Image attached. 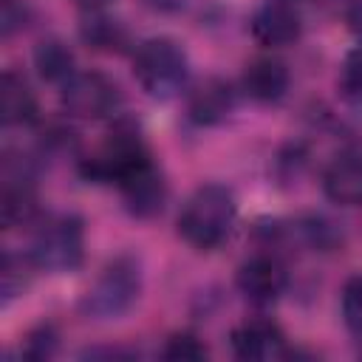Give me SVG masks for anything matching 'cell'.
Wrapping results in <instances>:
<instances>
[{
    "label": "cell",
    "instance_id": "1",
    "mask_svg": "<svg viewBox=\"0 0 362 362\" xmlns=\"http://www.w3.org/2000/svg\"><path fill=\"white\" fill-rule=\"evenodd\" d=\"M235 218H238V204L232 189H226L223 184H204L184 201L175 229L189 249L215 252L232 235Z\"/></svg>",
    "mask_w": 362,
    "mask_h": 362
},
{
    "label": "cell",
    "instance_id": "2",
    "mask_svg": "<svg viewBox=\"0 0 362 362\" xmlns=\"http://www.w3.org/2000/svg\"><path fill=\"white\" fill-rule=\"evenodd\" d=\"M141 297V263L133 255H116L102 266L96 280L79 300L88 320H119Z\"/></svg>",
    "mask_w": 362,
    "mask_h": 362
},
{
    "label": "cell",
    "instance_id": "3",
    "mask_svg": "<svg viewBox=\"0 0 362 362\" xmlns=\"http://www.w3.org/2000/svg\"><path fill=\"white\" fill-rule=\"evenodd\" d=\"M133 76L153 99H173L189 76V57L173 37H147L133 51Z\"/></svg>",
    "mask_w": 362,
    "mask_h": 362
},
{
    "label": "cell",
    "instance_id": "4",
    "mask_svg": "<svg viewBox=\"0 0 362 362\" xmlns=\"http://www.w3.org/2000/svg\"><path fill=\"white\" fill-rule=\"evenodd\" d=\"M28 257L40 272H76L85 260V221L76 212H57L37 223Z\"/></svg>",
    "mask_w": 362,
    "mask_h": 362
},
{
    "label": "cell",
    "instance_id": "5",
    "mask_svg": "<svg viewBox=\"0 0 362 362\" xmlns=\"http://www.w3.org/2000/svg\"><path fill=\"white\" fill-rule=\"evenodd\" d=\"M147 158H153V153L141 130L130 119H119L113 122L102 144L85 158H79V173L93 184H119L133 167H139Z\"/></svg>",
    "mask_w": 362,
    "mask_h": 362
},
{
    "label": "cell",
    "instance_id": "6",
    "mask_svg": "<svg viewBox=\"0 0 362 362\" xmlns=\"http://www.w3.org/2000/svg\"><path fill=\"white\" fill-rule=\"evenodd\" d=\"M62 110L74 119H107L122 107V88L102 71H76L59 88Z\"/></svg>",
    "mask_w": 362,
    "mask_h": 362
},
{
    "label": "cell",
    "instance_id": "7",
    "mask_svg": "<svg viewBox=\"0 0 362 362\" xmlns=\"http://www.w3.org/2000/svg\"><path fill=\"white\" fill-rule=\"evenodd\" d=\"M3 192H0V215L8 229L25 226L40 212V198L34 187V170L25 156H3Z\"/></svg>",
    "mask_w": 362,
    "mask_h": 362
},
{
    "label": "cell",
    "instance_id": "8",
    "mask_svg": "<svg viewBox=\"0 0 362 362\" xmlns=\"http://www.w3.org/2000/svg\"><path fill=\"white\" fill-rule=\"evenodd\" d=\"M124 209L139 218V221H150L156 215L164 212V204L170 198V187L164 173L158 170V164L153 158L141 161L139 167H133L119 184H116Z\"/></svg>",
    "mask_w": 362,
    "mask_h": 362
},
{
    "label": "cell",
    "instance_id": "9",
    "mask_svg": "<svg viewBox=\"0 0 362 362\" xmlns=\"http://www.w3.org/2000/svg\"><path fill=\"white\" fill-rule=\"evenodd\" d=\"M235 286H238V291L249 303H255V305H272L288 288V269H286V263L277 255L257 252V255L246 257L238 266Z\"/></svg>",
    "mask_w": 362,
    "mask_h": 362
},
{
    "label": "cell",
    "instance_id": "10",
    "mask_svg": "<svg viewBox=\"0 0 362 362\" xmlns=\"http://www.w3.org/2000/svg\"><path fill=\"white\" fill-rule=\"evenodd\" d=\"M252 37L263 48L294 45L303 34V14L294 0H263L252 14Z\"/></svg>",
    "mask_w": 362,
    "mask_h": 362
},
{
    "label": "cell",
    "instance_id": "11",
    "mask_svg": "<svg viewBox=\"0 0 362 362\" xmlns=\"http://www.w3.org/2000/svg\"><path fill=\"white\" fill-rule=\"evenodd\" d=\"M229 342L235 356L246 362H269L288 354L286 334L272 317H246L232 328Z\"/></svg>",
    "mask_w": 362,
    "mask_h": 362
},
{
    "label": "cell",
    "instance_id": "12",
    "mask_svg": "<svg viewBox=\"0 0 362 362\" xmlns=\"http://www.w3.org/2000/svg\"><path fill=\"white\" fill-rule=\"evenodd\" d=\"M235 107V88L223 76H206L187 93V119L198 127H215L226 122Z\"/></svg>",
    "mask_w": 362,
    "mask_h": 362
},
{
    "label": "cell",
    "instance_id": "13",
    "mask_svg": "<svg viewBox=\"0 0 362 362\" xmlns=\"http://www.w3.org/2000/svg\"><path fill=\"white\" fill-rule=\"evenodd\" d=\"M291 74L277 57H257L240 74V90L257 105H274L288 93Z\"/></svg>",
    "mask_w": 362,
    "mask_h": 362
},
{
    "label": "cell",
    "instance_id": "14",
    "mask_svg": "<svg viewBox=\"0 0 362 362\" xmlns=\"http://www.w3.org/2000/svg\"><path fill=\"white\" fill-rule=\"evenodd\" d=\"M0 116L6 127H25L40 119L37 93L31 90L28 79L14 68H6L0 76Z\"/></svg>",
    "mask_w": 362,
    "mask_h": 362
},
{
    "label": "cell",
    "instance_id": "15",
    "mask_svg": "<svg viewBox=\"0 0 362 362\" xmlns=\"http://www.w3.org/2000/svg\"><path fill=\"white\" fill-rule=\"evenodd\" d=\"M322 192L337 206H362V153L337 156L322 173Z\"/></svg>",
    "mask_w": 362,
    "mask_h": 362
},
{
    "label": "cell",
    "instance_id": "16",
    "mask_svg": "<svg viewBox=\"0 0 362 362\" xmlns=\"http://www.w3.org/2000/svg\"><path fill=\"white\" fill-rule=\"evenodd\" d=\"M34 71L42 82L51 85H65L76 74V57L68 48L65 40L59 37H45L34 45Z\"/></svg>",
    "mask_w": 362,
    "mask_h": 362
},
{
    "label": "cell",
    "instance_id": "17",
    "mask_svg": "<svg viewBox=\"0 0 362 362\" xmlns=\"http://www.w3.org/2000/svg\"><path fill=\"white\" fill-rule=\"evenodd\" d=\"M79 37L88 48L102 51V54H119L127 48V28L116 17L105 14L102 8H93L82 17Z\"/></svg>",
    "mask_w": 362,
    "mask_h": 362
},
{
    "label": "cell",
    "instance_id": "18",
    "mask_svg": "<svg viewBox=\"0 0 362 362\" xmlns=\"http://www.w3.org/2000/svg\"><path fill=\"white\" fill-rule=\"evenodd\" d=\"M339 93L348 105L362 107V42L356 48H351L339 65Z\"/></svg>",
    "mask_w": 362,
    "mask_h": 362
},
{
    "label": "cell",
    "instance_id": "19",
    "mask_svg": "<svg viewBox=\"0 0 362 362\" xmlns=\"http://www.w3.org/2000/svg\"><path fill=\"white\" fill-rule=\"evenodd\" d=\"M28 269H37L28 255H14V252L3 255V305H8L17 294H23L31 277Z\"/></svg>",
    "mask_w": 362,
    "mask_h": 362
},
{
    "label": "cell",
    "instance_id": "20",
    "mask_svg": "<svg viewBox=\"0 0 362 362\" xmlns=\"http://www.w3.org/2000/svg\"><path fill=\"white\" fill-rule=\"evenodd\" d=\"M342 320L345 328L356 339H362V272L351 274L342 286Z\"/></svg>",
    "mask_w": 362,
    "mask_h": 362
},
{
    "label": "cell",
    "instance_id": "21",
    "mask_svg": "<svg viewBox=\"0 0 362 362\" xmlns=\"http://www.w3.org/2000/svg\"><path fill=\"white\" fill-rule=\"evenodd\" d=\"M57 345H59V334L54 331V325H37L25 334V342H23V356L28 359H51L57 354Z\"/></svg>",
    "mask_w": 362,
    "mask_h": 362
},
{
    "label": "cell",
    "instance_id": "22",
    "mask_svg": "<svg viewBox=\"0 0 362 362\" xmlns=\"http://www.w3.org/2000/svg\"><path fill=\"white\" fill-rule=\"evenodd\" d=\"M206 354H209L206 345H204L195 334H187V331L173 334V337L164 342V348H161V356H164V359H184V362L204 359Z\"/></svg>",
    "mask_w": 362,
    "mask_h": 362
},
{
    "label": "cell",
    "instance_id": "23",
    "mask_svg": "<svg viewBox=\"0 0 362 362\" xmlns=\"http://www.w3.org/2000/svg\"><path fill=\"white\" fill-rule=\"evenodd\" d=\"M31 20V8L25 0H0V31L3 37H14Z\"/></svg>",
    "mask_w": 362,
    "mask_h": 362
},
{
    "label": "cell",
    "instance_id": "24",
    "mask_svg": "<svg viewBox=\"0 0 362 362\" xmlns=\"http://www.w3.org/2000/svg\"><path fill=\"white\" fill-rule=\"evenodd\" d=\"M345 25L362 42V0H348L345 3Z\"/></svg>",
    "mask_w": 362,
    "mask_h": 362
},
{
    "label": "cell",
    "instance_id": "25",
    "mask_svg": "<svg viewBox=\"0 0 362 362\" xmlns=\"http://www.w3.org/2000/svg\"><path fill=\"white\" fill-rule=\"evenodd\" d=\"M76 6H82L85 11H93V8H105L110 0H74Z\"/></svg>",
    "mask_w": 362,
    "mask_h": 362
},
{
    "label": "cell",
    "instance_id": "26",
    "mask_svg": "<svg viewBox=\"0 0 362 362\" xmlns=\"http://www.w3.org/2000/svg\"><path fill=\"white\" fill-rule=\"evenodd\" d=\"M153 8H161V11H167V8H175L178 6V0H147Z\"/></svg>",
    "mask_w": 362,
    "mask_h": 362
}]
</instances>
